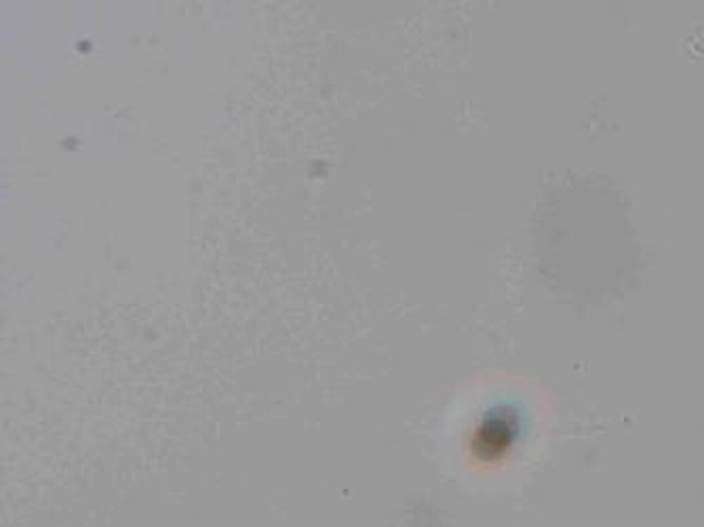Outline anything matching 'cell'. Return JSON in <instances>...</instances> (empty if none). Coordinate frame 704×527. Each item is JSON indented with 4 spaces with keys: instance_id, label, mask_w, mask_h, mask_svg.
<instances>
[]
</instances>
